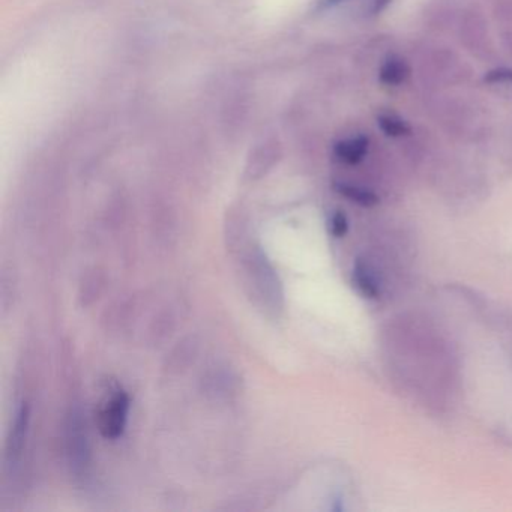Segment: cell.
<instances>
[{
    "mask_svg": "<svg viewBox=\"0 0 512 512\" xmlns=\"http://www.w3.org/2000/svg\"><path fill=\"white\" fill-rule=\"evenodd\" d=\"M29 422H31V410H29L28 404H23L19 412H17L10 437H8L7 461L11 466L16 464L19 458L22 457L26 439H28Z\"/></svg>",
    "mask_w": 512,
    "mask_h": 512,
    "instance_id": "cell-3",
    "label": "cell"
},
{
    "mask_svg": "<svg viewBox=\"0 0 512 512\" xmlns=\"http://www.w3.org/2000/svg\"><path fill=\"white\" fill-rule=\"evenodd\" d=\"M353 284H355L356 289H358L365 298L377 299L380 296V286L379 283H377L376 275H374L361 260H358V262L355 263V268H353Z\"/></svg>",
    "mask_w": 512,
    "mask_h": 512,
    "instance_id": "cell-6",
    "label": "cell"
},
{
    "mask_svg": "<svg viewBox=\"0 0 512 512\" xmlns=\"http://www.w3.org/2000/svg\"><path fill=\"white\" fill-rule=\"evenodd\" d=\"M343 0H323L322 8H331L335 7V5L341 4Z\"/></svg>",
    "mask_w": 512,
    "mask_h": 512,
    "instance_id": "cell-11",
    "label": "cell"
},
{
    "mask_svg": "<svg viewBox=\"0 0 512 512\" xmlns=\"http://www.w3.org/2000/svg\"><path fill=\"white\" fill-rule=\"evenodd\" d=\"M482 80L487 85H512V68H496L488 71Z\"/></svg>",
    "mask_w": 512,
    "mask_h": 512,
    "instance_id": "cell-9",
    "label": "cell"
},
{
    "mask_svg": "<svg viewBox=\"0 0 512 512\" xmlns=\"http://www.w3.org/2000/svg\"><path fill=\"white\" fill-rule=\"evenodd\" d=\"M88 452V440L83 431L82 421L79 415H73L68 427V455H70L74 472H83V469L88 466Z\"/></svg>",
    "mask_w": 512,
    "mask_h": 512,
    "instance_id": "cell-2",
    "label": "cell"
},
{
    "mask_svg": "<svg viewBox=\"0 0 512 512\" xmlns=\"http://www.w3.org/2000/svg\"><path fill=\"white\" fill-rule=\"evenodd\" d=\"M410 74H412V68H410L409 62L406 59L400 58V56H389L379 68V82L385 86H391V88H397V86L403 85L407 82Z\"/></svg>",
    "mask_w": 512,
    "mask_h": 512,
    "instance_id": "cell-4",
    "label": "cell"
},
{
    "mask_svg": "<svg viewBox=\"0 0 512 512\" xmlns=\"http://www.w3.org/2000/svg\"><path fill=\"white\" fill-rule=\"evenodd\" d=\"M377 127L389 139H403V137H409L412 134V127H410L409 122L395 115L377 116Z\"/></svg>",
    "mask_w": 512,
    "mask_h": 512,
    "instance_id": "cell-7",
    "label": "cell"
},
{
    "mask_svg": "<svg viewBox=\"0 0 512 512\" xmlns=\"http://www.w3.org/2000/svg\"><path fill=\"white\" fill-rule=\"evenodd\" d=\"M335 190L341 196L347 197V199L358 203V205L365 206V208H371V206L379 203V197L373 191L367 190V188L356 187V185L346 184V182H338V184H335Z\"/></svg>",
    "mask_w": 512,
    "mask_h": 512,
    "instance_id": "cell-8",
    "label": "cell"
},
{
    "mask_svg": "<svg viewBox=\"0 0 512 512\" xmlns=\"http://www.w3.org/2000/svg\"><path fill=\"white\" fill-rule=\"evenodd\" d=\"M128 413H130V397L127 392H116L101 409L100 418H98L101 434L109 440L122 437L127 428Z\"/></svg>",
    "mask_w": 512,
    "mask_h": 512,
    "instance_id": "cell-1",
    "label": "cell"
},
{
    "mask_svg": "<svg viewBox=\"0 0 512 512\" xmlns=\"http://www.w3.org/2000/svg\"><path fill=\"white\" fill-rule=\"evenodd\" d=\"M329 232L334 238H343L349 232V221L341 211L335 212L329 220Z\"/></svg>",
    "mask_w": 512,
    "mask_h": 512,
    "instance_id": "cell-10",
    "label": "cell"
},
{
    "mask_svg": "<svg viewBox=\"0 0 512 512\" xmlns=\"http://www.w3.org/2000/svg\"><path fill=\"white\" fill-rule=\"evenodd\" d=\"M368 149H370V139L367 136H358L338 142L335 145L334 154L343 163L356 166L367 157Z\"/></svg>",
    "mask_w": 512,
    "mask_h": 512,
    "instance_id": "cell-5",
    "label": "cell"
}]
</instances>
